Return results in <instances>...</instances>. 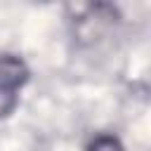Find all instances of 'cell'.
<instances>
[{
  "instance_id": "obj_2",
  "label": "cell",
  "mask_w": 151,
  "mask_h": 151,
  "mask_svg": "<svg viewBox=\"0 0 151 151\" xmlns=\"http://www.w3.org/2000/svg\"><path fill=\"white\" fill-rule=\"evenodd\" d=\"M87 151H125V146L111 134H99L87 144Z\"/></svg>"
},
{
  "instance_id": "obj_3",
  "label": "cell",
  "mask_w": 151,
  "mask_h": 151,
  "mask_svg": "<svg viewBox=\"0 0 151 151\" xmlns=\"http://www.w3.org/2000/svg\"><path fill=\"white\" fill-rule=\"evenodd\" d=\"M19 104V94H9V92H0V120L7 118L9 113H14Z\"/></svg>"
},
{
  "instance_id": "obj_1",
  "label": "cell",
  "mask_w": 151,
  "mask_h": 151,
  "mask_svg": "<svg viewBox=\"0 0 151 151\" xmlns=\"http://www.w3.org/2000/svg\"><path fill=\"white\" fill-rule=\"evenodd\" d=\"M28 66L24 59L14 54H0V92L19 94V90L28 83Z\"/></svg>"
}]
</instances>
